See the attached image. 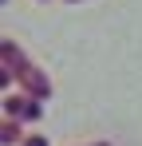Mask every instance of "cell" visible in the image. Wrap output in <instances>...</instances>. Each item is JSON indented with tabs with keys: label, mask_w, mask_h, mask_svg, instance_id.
I'll list each match as a JSON object with an SVG mask.
<instances>
[{
	"label": "cell",
	"mask_w": 142,
	"mask_h": 146,
	"mask_svg": "<svg viewBox=\"0 0 142 146\" xmlns=\"http://www.w3.org/2000/svg\"><path fill=\"white\" fill-rule=\"evenodd\" d=\"M8 115H24V119H36L40 107L36 103H24V99H8Z\"/></svg>",
	"instance_id": "1"
},
{
	"label": "cell",
	"mask_w": 142,
	"mask_h": 146,
	"mask_svg": "<svg viewBox=\"0 0 142 146\" xmlns=\"http://www.w3.org/2000/svg\"><path fill=\"white\" fill-rule=\"evenodd\" d=\"M28 146H44V138H32V142H28Z\"/></svg>",
	"instance_id": "2"
}]
</instances>
